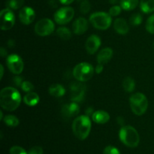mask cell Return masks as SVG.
<instances>
[{
    "instance_id": "obj_21",
    "label": "cell",
    "mask_w": 154,
    "mask_h": 154,
    "mask_svg": "<svg viewBox=\"0 0 154 154\" xmlns=\"http://www.w3.org/2000/svg\"><path fill=\"white\" fill-rule=\"evenodd\" d=\"M140 8L145 14L154 11V0H141Z\"/></svg>"
},
{
    "instance_id": "obj_5",
    "label": "cell",
    "mask_w": 154,
    "mask_h": 154,
    "mask_svg": "<svg viewBox=\"0 0 154 154\" xmlns=\"http://www.w3.org/2000/svg\"><path fill=\"white\" fill-rule=\"evenodd\" d=\"M94 74L93 66L88 63H81L73 69V75L78 81L86 82L92 78Z\"/></svg>"
},
{
    "instance_id": "obj_13",
    "label": "cell",
    "mask_w": 154,
    "mask_h": 154,
    "mask_svg": "<svg viewBox=\"0 0 154 154\" xmlns=\"http://www.w3.org/2000/svg\"><path fill=\"white\" fill-rule=\"evenodd\" d=\"M101 45V39L96 35H92L86 42L85 47L87 53L90 54H93L98 51Z\"/></svg>"
},
{
    "instance_id": "obj_29",
    "label": "cell",
    "mask_w": 154,
    "mask_h": 154,
    "mask_svg": "<svg viewBox=\"0 0 154 154\" xmlns=\"http://www.w3.org/2000/svg\"><path fill=\"white\" fill-rule=\"evenodd\" d=\"M20 87L23 91L26 92V93H30L34 90V86L29 81H23Z\"/></svg>"
},
{
    "instance_id": "obj_36",
    "label": "cell",
    "mask_w": 154,
    "mask_h": 154,
    "mask_svg": "<svg viewBox=\"0 0 154 154\" xmlns=\"http://www.w3.org/2000/svg\"><path fill=\"white\" fill-rule=\"evenodd\" d=\"M103 65L102 64H98L97 66H96V72L97 74H100L101 72L103 71Z\"/></svg>"
},
{
    "instance_id": "obj_26",
    "label": "cell",
    "mask_w": 154,
    "mask_h": 154,
    "mask_svg": "<svg viewBox=\"0 0 154 154\" xmlns=\"http://www.w3.org/2000/svg\"><path fill=\"white\" fill-rule=\"evenodd\" d=\"M24 3V0H8L6 3L8 8L17 10L23 6Z\"/></svg>"
},
{
    "instance_id": "obj_22",
    "label": "cell",
    "mask_w": 154,
    "mask_h": 154,
    "mask_svg": "<svg viewBox=\"0 0 154 154\" xmlns=\"http://www.w3.org/2000/svg\"><path fill=\"white\" fill-rule=\"evenodd\" d=\"M138 0H120V6L125 11H131L138 6Z\"/></svg>"
},
{
    "instance_id": "obj_28",
    "label": "cell",
    "mask_w": 154,
    "mask_h": 154,
    "mask_svg": "<svg viewBox=\"0 0 154 154\" xmlns=\"http://www.w3.org/2000/svg\"><path fill=\"white\" fill-rule=\"evenodd\" d=\"M146 29L148 32L154 34V14L147 19L146 23Z\"/></svg>"
},
{
    "instance_id": "obj_30",
    "label": "cell",
    "mask_w": 154,
    "mask_h": 154,
    "mask_svg": "<svg viewBox=\"0 0 154 154\" xmlns=\"http://www.w3.org/2000/svg\"><path fill=\"white\" fill-rule=\"evenodd\" d=\"M90 10V4L87 0H84L81 2L80 6V11L82 14H87Z\"/></svg>"
},
{
    "instance_id": "obj_17",
    "label": "cell",
    "mask_w": 154,
    "mask_h": 154,
    "mask_svg": "<svg viewBox=\"0 0 154 154\" xmlns=\"http://www.w3.org/2000/svg\"><path fill=\"white\" fill-rule=\"evenodd\" d=\"M114 28L117 33L120 35H126L129 30V27L126 20L123 18H117L114 23Z\"/></svg>"
},
{
    "instance_id": "obj_3",
    "label": "cell",
    "mask_w": 154,
    "mask_h": 154,
    "mask_svg": "<svg viewBox=\"0 0 154 154\" xmlns=\"http://www.w3.org/2000/svg\"><path fill=\"white\" fill-rule=\"evenodd\" d=\"M120 139L129 147H136L140 142V137L136 129L131 126H124L119 132Z\"/></svg>"
},
{
    "instance_id": "obj_7",
    "label": "cell",
    "mask_w": 154,
    "mask_h": 154,
    "mask_svg": "<svg viewBox=\"0 0 154 154\" xmlns=\"http://www.w3.org/2000/svg\"><path fill=\"white\" fill-rule=\"evenodd\" d=\"M55 29V25L51 19L44 18L38 21L35 26V32L39 36H48L52 34Z\"/></svg>"
},
{
    "instance_id": "obj_24",
    "label": "cell",
    "mask_w": 154,
    "mask_h": 154,
    "mask_svg": "<svg viewBox=\"0 0 154 154\" xmlns=\"http://www.w3.org/2000/svg\"><path fill=\"white\" fill-rule=\"evenodd\" d=\"M57 34L60 38H62L63 40L68 41L72 37V32H71L70 30L69 29L66 27H60V28L57 29Z\"/></svg>"
},
{
    "instance_id": "obj_23",
    "label": "cell",
    "mask_w": 154,
    "mask_h": 154,
    "mask_svg": "<svg viewBox=\"0 0 154 154\" xmlns=\"http://www.w3.org/2000/svg\"><path fill=\"white\" fill-rule=\"evenodd\" d=\"M123 89L126 92L128 93H131L135 90V83L134 79H132L130 77H126L123 82Z\"/></svg>"
},
{
    "instance_id": "obj_12",
    "label": "cell",
    "mask_w": 154,
    "mask_h": 154,
    "mask_svg": "<svg viewBox=\"0 0 154 154\" xmlns=\"http://www.w3.org/2000/svg\"><path fill=\"white\" fill-rule=\"evenodd\" d=\"M19 18L22 23L29 25L34 21L35 18V13L32 8L24 7L20 11Z\"/></svg>"
},
{
    "instance_id": "obj_40",
    "label": "cell",
    "mask_w": 154,
    "mask_h": 154,
    "mask_svg": "<svg viewBox=\"0 0 154 154\" xmlns=\"http://www.w3.org/2000/svg\"><path fill=\"white\" fill-rule=\"evenodd\" d=\"M8 45L10 48H13V47H14V45H15L14 41L11 40H11H9L8 42Z\"/></svg>"
},
{
    "instance_id": "obj_15",
    "label": "cell",
    "mask_w": 154,
    "mask_h": 154,
    "mask_svg": "<svg viewBox=\"0 0 154 154\" xmlns=\"http://www.w3.org/2000/svg\"><path fill=\"white\" fill-rule=\"evenodd\" d=\"M88 26V22L87 20L84 17H79L74 22L72 28L75 34L82 35L87 32Z\"/></svg>"
},
{
    "instance_id": "obj_43",
    "label": "cell",
    "mask_w": 154,
    "mask_h": 154,
    "mask_svg": "<svg viewBox=\"0 0 154 154\" xmlns=\"http://www.w3.org/2000/svg\"><path fill=\"white\" fill-rule=\"evenodd\" d=\"M117 2H118V0H110V2H111V4H116Z\"/></svg>"
},
{
    "instance_id": "obj_34",
    "label": "cell",
    "mask_w": 154,
    "mask_h": 154,
    "mask_svg": "<svg viewBox=\"0 0 154 154\" xmlns=\"http://www.w3.org/2000/svg\"><path fill=\"white\" fill-rule=\"evenodd\" d=\"M28 154H43V149L39 146H35L30 149Z\"/></svg>"
},
{
    "instance_id": "obj_27",
    "label": "cell",
    "mask_w": 154,
    "mask_h": 154,
    "mask_svg": "<svg viewBox=\"0 0 154 154\" xmlns=\"http://www.w3.org/2000/svg\"><path fill=\"white\" fill-rule=\"evenodd\" d=\"M143 18L142 16H141L140 14H134L132 16L130 17V19H129V21H130V23L133 26H138L142 23Z\"/></svg>"
},
{
    "instance_id": "obj_16",
    "label": "cell",
    "mask_w": 154,
    "mask_h": 154,
    "mask_svg": "<svg viewBox=\"0 0 154 154\" xmlns=\"http://www.w3.org/2000/svg\"><path fill=\"white\" fill-rule=\"evenodd\" d=\"M113 57V51L110 48H103L97 55V62L99 64H106Z\"/></svg>"
},
{
    "instance_id": "obj_18",
    "label": "cell",
    "mask_w": 154,
    "mask_h": 154,
    "mask_svg": "<svg viewBox=\"0 0 154 154\" xmlns=\"http://www.w3.org/2000/svg\"><path fill=\"white\" fill-rule=\"evenodd\" d=\"M92 119L98 124H105L109 121L110 115L105 111H97L93 113Z\"/></svg>"
},
{
    "instance_id": "obj_42",
    "label": "cell",
    "mask_w": 154,
    "mask_h": 154,
    "mask_svg": "<svg viewBox=\"0 0 154 154\" xmlns=\"http://www.w3.org/2000/svg\"><path fill=\"white\" fill-rule=\"evenodd\" d=\"M117 121H118V123H120V125L123 124V120L122 117H118V118H117Z\"/></svg>"
},
{
    "instance_id": "obj_41",
    "label": "cell",
    "mask_w": 154,
    "mask_h": 154,
    "mask_svg": "<svg viewBox=\"0 0 154 154\" xmlns=\"http://www.w3.org/2000/svg\"><path fill=\"white\" fill-rule=\"evenodd\" d=\"M0 67H1V77H0V78L2 79L3 78V74H4V67H3L2 65H1Z\"/></svg>"
},
{
    "instance_id": "obj_2",
    "label": "cell",
    "mask_w": 154,
    "mask_h": 154,
    "mask_svg": "<svg viewBox=\"0 0 154 154\" xmlns=\"http://www.w3.org/2000/svg\"><path fill=\"white\" fill-rule=\"evenodd\" d=\"M91 130V121L87 115H81L74 120L72 131L74 135L80 140H84L90 135Z\"/></svg>"
},
{
    "instance_id": "obj_31",
    "label": "cell",
    "mask_w": 154,
    "mask_h": 154,
    "mask_svg": "<svg viewBox=\"0 0 154 154\" xmlns=\"http://www.w3.org/2000/svg\"><path fill=\"white\" fill-rule=\"evenodd\" d=\"M10 154H28L23 147L14 146L10 149Z\"/></svg>"
},
{
    "instance_id": "obj_8",
    "label": "cell",
    "mask_w": 154,
    "mask_h": 154,
    "mask_svg": "<svg viewBox=\"0 0 154 154\" xmlns=\"http://www.w3.org/2000/svg\"><path fill=\"white\" fill-rule=\"evenodd\" d=\"M74 15L75 11L72 7H63L56 11L54 14V20L58 24L64 25L72 20Z\"/></svg>"
},
{
    "instance_id": "obj_11",
    "label": "cell",
    "mask_w": 154,
    "mask_h": 154,
    "mask_svg": "<svg viewBox=\"0 0 154 154\" xmlns=\"http://www.w3.org/2000/svg\"><path fill=\"white\" fill-rule=\"evenodd\" d=\"M0 19H1L2 30H9L14 25L15 17L11 9H3L0 13Z\"/></svg>"
},
{
    "instance_id": "obj_6",
    "label": "cell",
    "mask_w": 154,
    "mask_h": 154,
    "mask_svg": "<svg viewBox=\"0 0 154 154\" xmlns=\"http://www.w3.org/2000/svg\"><path fill=\"white\" fill-rule=\"evenodd\" d=\"M90 21L95 28L100 30H106L111 26L112 18L110 14L106 12H96L91 14Z\"/></svg>"
},
{
    "instance_id": "obj_1",
    "label": "cell",
    "mask_w": 154,
    "mask_h": 154,
    "mask_svg": "<svg viewBox=\"0 0 154 154\" xmlns=\"http://www.w3.org/2000/svg\"><path fill=\"white\" fill-rule=\"evenodd\" d=\"M21 102V96L17 89L5 87L0 92V105L8 111H15Z\"/></svg>"
},
{
    "instance_id": "obj_19",
    "label": "cell",
    "mask_w": 154,
    "mask_h": 154,
    "mask_svg": "<svg viewBox=\"0 0 154 154\" xmlns=\"http://www.w3.org/2000/svg\"><path fill=\"white\" fill-rule=\"evenodd\" d=\"M66 93L64 87L60 84H54L49 87V93L54 97H61Z\"/></svg>"
},
{
    "instance_id": "obj_38",
    "label": "cell",
    "mask_w": 154,
    "mask_h": 154,
    "mask_svg": "<svg viewBox=\"0 0 154 154\" xmlns=\"http://www.w3.org/2000/svg\"><path fill=\"white\" fill-rule=\"evenodd\" d=\"M86 113H87V115L89 117V115H93V113H94V111H93V109L92 108H87V111H86Z\"/></svg>"
},
{
    "instance_id": "obj_35",
    "label": "cell",
    "mask_w": 154,
    "mask_h": 154,
    "mask_svg": "<svg viewBox=\"0 0 154 154\" xmlns=\"http://www.w3.org/2000/svg\"><path fill=\"white\" fill-rule=\"evenodd\" d=\"M13 81H14V84H15L16 86L17 87H21L23 84V78L20 76H15L14 78H13Z\"/></svg>"
},
{
    "instance_id": "obj_39",
    "label": "cell",
    "mask_w": 154,
    "mask_h": 154,
    "mask_svg": "<svg viewBox=\"0 0 154 154\" xmlns=\"http://www.w3.org/2000/svg\"><path fill=\"white\" fill-rule=\"evenodd\" d=\"M0 54H1L2 57H5L6 56V54H7V51H6V50H5V48H1V53H0Z\"/></svg>"
},
{
    "instance_id": "obj_25",
    "label": "cell",
    "mask_w": 154,
    "mask_h": 154,
    "mask_svg": "<svg viewBox=\"0 0 154 154\" xmlns=\"http://www.w3.org/2000/svg\"><path fill=\"white\" fill-rule=\"evenodd\" d=\"M5 123L10 127H16L19 125V120L14 115H7L3 119Z\"/></svg>"
},
{
    "instance_id": "obj_14",
    "label": "cell",
    "mask_w": 154,
    "mask_h": 154,
    "mask_svg": "<svg viewBox=\"0 0 154 154\" xmlns=\"http://www.w3.org/2000/svg\"><path fill=\"white\" fill-rule=\"evenodd\" d=\"M80 112V108L77 102H72V103L66 104L63 105L62 108V115L64 118L69 119L72 117L78 115Z\"/></svg>"
},
{
    "instance_id": "obj_9",
    "label": "cell",
    "mask_w": 154,
    "mask_h": 154,
    "mask_svg": "<svg viewBox=\"0 0 154 154\" xmlns=\"http://www.w3.org/2000/svg\"><path fill=\"white\" fill-rule=\"evenodd\" d=\"M6 63L9 70L15 75H19L23 70V62L22 59L17 54L9 55L6 60Z\"/></svg>"
},
{
    "instance_id": "obj_33",
    "label": "cell",
    "mask_w": 154,
    "mask_h": 154,
    "mask_svg": "<svg viewBox=\"0 0 154 154\" xmlns=\"http://www.w3.org/2000/svg\"><path fill=\"white\" fill-rule=\"evenodd\" d=\"M103 154H120L118 149L113 146H108L104 150Z\"/></svg>"
},
{
    "instance_id": "obj_45",
    "label": "cell",
    "mask_w": 154,
    "mask_h": 154,
    "mask_svg": "<svg viewBox=\"0 0 154 154\" xmlns=\"http://www.w3.org/2000/svg\"><path fill=\"white\" fill-rule=\"evenodd\" d=\"M78 1H82L83 2V1H84V0H78Z\"/></svg>"
},
{
    "instance_id": "obj_37",
    "label": "cell",
    "mask_w": 154,
    "mask_h": 154,
    "mask_svg": "<svg viewBox=\"0 0 154 154\" xmlns=\"http://www.w3.org/2000/svg\"><path fill=\"white\" fill-rule=\"evenodd\" d=\"M58 1L60 2V3L63 5H69L73 2L75 0H58Z\"/></svg>"
},
{
    "instance_id": "obj_32",
    "label": "cell",
    "mask_w": 154,
    "mask_h": 154,
    "mask_svg": "<svg viewBox=\"0 0 154 154\" xmlns=\"http://www.w3.org/2000/svg\"><path fill=\"white\" fill-rule=\"evenodd\" d=\"M121 6L118 5H114L110 8L109 14L111 17H115L118 16L121 12Z\"/></svg>"
},
{
    "instance_id": "obj_46",
    "label": "cell",
    "mask_w": 154,
    "mask_h": 154,
    "mask_svg": "<svg viewBox=\"0 0 154 154\" xmlns=\"http://www.w3.org/2000/svg\"><path fill=\"white\" fill-rule=\"evenodd\" d=\"M153 47H154V44H153Z\"/></svg>"
},
{
    "instance_id": "obj_4",
    "label": "cell",
    "mask_w": 154,
    "mask_h": 154,
    "mask_svg": "<svg viewBox=\"0 0 154 154\" xmlns=\"http://www.w3.org/2000/svg\"><path fill=\"white\" fill-rule=\"evenodd\" d=\"M131 109L138 116L143 115L148 108V101L143 93H136L132 95L129 99Z\"/></svg>"
},
{
    "instance_id": "obj_20",
    "label": "cell",
    "mask_w": 154,
    "mask_h": 154,
    "mask_svg": "<svg viewBox=\"0 0 154 154\" xmlns=\"http://www.w3.org/2000/svg\"><path fill=\"white\" fill-rule=\"evenodd\" d=\"M39 100H40V98L38 95L33 92L28 93L23 98V101L26 105L30 107H33L37 105L39 102Z\"/></svg>"
},
{
    "instance_id": "obj_44",
    "label": "cell",
    "mask_w": 154,
    "mask_h": 154,
    "mask_svg": "<svg viewBox=\"0 0 154 154\" xmlns=\"http://www.w3.org/2000/svg\"><path fill=\"white\" fill-rule=\"evenodd\" d=\"M0 115H1L0 120H3V113H2V111H0Z\"/></svg>"
},
{
    "instance_id": "obj_10",
    "label": "cell",
    "mask_w": 154,
    "mask_h": 154,
    "mask_svg": "<svg viewBox=\"0 0 154 154\" xmlns=\"http://www.w3.org/2000/svg\"><path fill=\"white\" fill-rule=\"evenodd\" d=\"M86 86L82 83L73 82L70 86L71 100L75 102H81L84 99Z\"/></svg>"
}]
</instances>
